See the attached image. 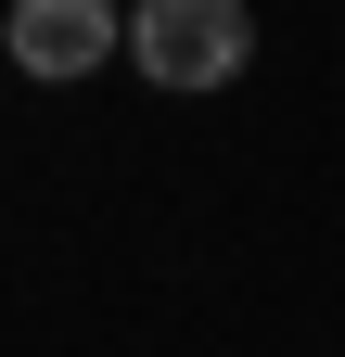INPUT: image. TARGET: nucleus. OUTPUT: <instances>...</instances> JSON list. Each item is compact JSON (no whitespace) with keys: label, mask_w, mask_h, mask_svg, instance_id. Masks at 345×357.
Listing matches in <instances>:
<instances>
[{"label":"nucleus","mask_w":345,"mask_h":357,"mask_svg":"<svg viewBox=\"0 0 345 357\" xmlns=\"http://www.w3.org/2000/svg\"><path fill=\"white\" fill-rule=\"evenodd\" d=\"M128 64L154 89H230L256 64V13L243 0H141L128 13Z\"/></svg>","instance_id":"nucleus-1"},{"label":"nucleus","mask_w":345,"mask_h":357,"mask_svg":"<svg viewBox=\"0 0 345 357\" xmlns=\"http://www.w3.org/2000/svg\"><path fill=\"white\" fill-rule=\"evenodd\" d=\"M0 52H13L38 89H64V77H103L128 52V13L115 0H13V13H0Z\"/></svg>","instance_id":"nucleus-2"}]
</instances>
